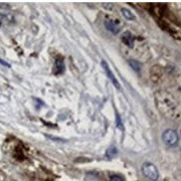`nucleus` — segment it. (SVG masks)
<instances>
[{
  "mask_svg": "<svg viewBox=\"0 0 181 181\" xmlns=\"http://www.w3.org/2000/svg\"><path fill=\"white\" fill-rule=\"evenodd\" d=\"M155 102L161 115L170 120H179L180 105L172 94L166 91H158L155 94Z\"/></svg>",
  "mask_w": 181,
  "mask_h": 181,
  "instance_id": "nucleus-1",
  "label": "nucleus"
},
{
  "mask_svg": "<svg viewBox=\"0 0 181 181\" xmlns=\"http://www.w3.org/2000/svg\"><path fill=\"white\" fill-rule=\"evenodd\" d=\"M143 175L151 181H157L159 178V171L153 163L145 162L142 165Z\"/></svg>",
  "mask_w": 181,
  "mask_h": 181,
  "instance_id": "nucleus-2",
  "label": "nucleus"
},
{
  "mask_svg": "<svg viewBox=\"0 0 181 181\" xmlns=\"http://www.w3.org/2000/svg\"><path fill=\"white\" fill-rule=\"evenodd\" d=\"M162 140L167 146L175 147L178 145V142H179L178 133L173 129H167L164 131L162 134Z\"/></svg>",
  "mask_w": 181,
  "mask_h": 181,
  "instance_id": "nucleus-3",
  "label": "nucleus"
},
{
  "mask_svg": "<svg viewBox=\"0 0 181 181\" xmlns=\"http://www.w3.org/2000/svg\"><path fill=\"white\" fill-rule=\"evenodd\" d=\"M102 67H103L104 71H106V75H108V78H110V81L112 82V84L115 85V88L118 89V90H120V89H121V85H120L119 82H118L116 77H115V75L113 74V72H112L110 67H109V64L105 61H102Z\"/></svg>",
  "mask_w": 181,
  "mask_h": 181,
  "instance_id": "nucleus-4",
  "label": "nucleus"
},
{
  "mask_svg": "<svg viewBox=\"0 0 181 181\" xmlns=\"http://www.w3.org/2000/svg\"><path fill=\"white\" fill-rule=\"evenodd\" d=\"M120 22V21H118ZM117 21H114V20H111V19H109V20L105 21V26H106L107 30L110 31L111 33L113 34H117L119 33L120 31V25L118 23Z\"/></svg>",
  "mask_w": 181,
  "mask_h": 181,
  "instance_id": "nucleus-5",
  "label": "nucleus"
},
{
  "mask_svg": "<svg viewBox=\"0 0 181 181\" xmlns=\"http://www.w3.org/2000/svg\"><path fill=\"white\" fill-rule=\"evenodd\" d=\"M122 41H123L124 44L127 45V47H134L135 38H134V36H133L132 33H131V32L126 31L123 35H122Z\"/></svg>",
  "mask_w": 181,
  "mask_h": 181,
  "instance_id": "nucleus-6",
  "label": "nucleus"
},
{
  "mask_svg": "<svg viewBox=\"0 0 181 181\" xmlns=\"http://www.w3.org/2000/svg\"><path fill=\"white\" fill-rule=\"evenodd\" d=\"M106 158L108 159H113L117 155H118V149L116 146H114V145H111V146H109V148L106 150Z\"/></svg>",
  "mask_w": 181,
  "mask_h": 181,
  "instance_id": "nucleus-7",
  "label": "nucleus"
},
{
  "mask_svg": "<svg viewBox=\"0 0 181 181\" xmlns=\"http://www.w3.org/2000/svg\"><path fill=\"white\" fill-rule=\"evenodd\" d=\"M55 70L57 71V74H62V72L64 71L65 67H64V62L62 58L61 57L57 58V61H55Z\"/></svg>",
  "mask_w": 181,
  "mask_h": 181,
  "instance_id": "nucleus-8",
  "label": "nucleus"
},
{
  "mask_svg": "<svg viewBox=\"0 0 181 181\" xmlns=\"http://www.w3.org/2000/svg\"><path fill=\"white\" fill-rule=\"evenodd\" d=\"M121 12H122V15L126 19H128V20H135V15L133 14V12L129 10L128 8H122Z\"/></svg>",
  "mask_w": 181,
  "mask_h": 181,
  "instance_id": "nucleus-9",
  "label": "nucleus"
},
{
  "mask_svg": "<svg viewBox=\"0 0 181 181\" xmlns=\"http://www.w3.org/2000/svg\"><path fill=\"white\" fill-rule=\"evenodd\" d=\"M116 127L118 129H120L123 131L124 130V125H123V122H122V119L120 117L119 113H117L116 112Z\"/></svg>",
  "mask_w": 181,
  "mask_h": 181,
  "instance_id": "nucleus-10",
  "label": "nucleus"
},
{
  "mask_svg": "<svg viewBox=\"0 0 181 181\" xmlns=\"http://www.w3.org/2000/svg\"><path fill=\"white\" fill-rule=\"evenodd\" d=\"M129 64L131 65V68L135 70L136 71H140V62H138L137 61H134V60H131L129 61Z\"/></svg>",
  "mask_w": 181,
  "mask_h": 181,
  "instance_id": "nucleus-11",
  "label": "nucleus"
},
{
  "mask_svg": "<svg viewBox=\"0 0 181 181\" xmlns=\"http://www.w3.org/2000/svg\"><path fill=\"white\" fill-rule=\"evenodd\" d=\"M110 181H125V178L121 175H113L110 177Z\"/></svg>",
  "mask_w": 181,
  "mask_h": 181,
  "instance_id": "nucleus-12",
  "label": "nucleus"
},
{
  "mask_svg": "<svg viewBox=\"0 0 181 181\" xmlns=\"http://www.w3.org/2000/svg\"><path fill=\"white\" fill-rule=\"evenodd\" d=\"M0 64L4 65V67H6V68H10V64H9L7 61H5L1 60V58H0Z\"/></svg>",
  "mask_w": 181,
  "mask_h": 181,
  "instance_id": "nucleus-13",
  "label": "nucleus"
},
{
  "mask_svg": "<svg viewBox=\"0 0 181 181\" xmlns=\"http://www.w3.org/2000/svg\"><path fill=\"white\" fill-rule=\"evenodd\" d=\"M0 25H1V22H0Z\"/></svg>",
  "mask_w": 181,
  "mask_h": 181,
  "instance_id": "nucleus-14",
  "label": "nucleus"
}]
</instances>
